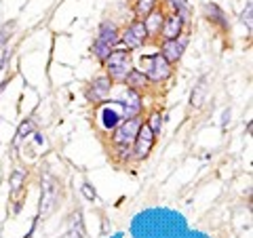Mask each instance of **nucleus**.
<instances>
[{"instance_id": "21", "label": "nucleus", "mask_w": 253, "mask_h": 238, "mask_svg": "<svg viewBox=\"0 0 253 238\" xmlns=\"http://www.w3.org/2000/svg\"><path fill=\"white\" fill-rule=\"evenodd\" d=\"M34 129H36V122L32 120V118H28V120H26V122H23V124L19 126V131H17V137H15V146H17L19 141H23V139H26L28 135H30L32 131H34Z\"/></svg>"}, {"instance_id": "16", "label": "nucleus", "mask_w": 253, "mask_h": 238, "mask_svg": "<svg viewBox=\"0 0 253 238\" xmlns=\"http://www.w3.org/2000/svg\"><path fill=\"white\" fill-rule=\"evenodd\" d=\"M70 238H84V226H83V213L76 211L70 217Z\"/></svg>"}, {"instance_id": "10", "label": "nucleus", "mask_w": 253, "mask_h": 238, "mask_svg": "<svg viewBox=\"0 0 253 238\" xmlns=\"http://www.w3.org/2000/svg\"><path fill=\"white\" fill-rule=\"evenodd\" d=\"M112 84H114V80L108 74L95 78L89 86V91H86V97H89V101H104L110 95V91H112Z\"/></svg>"}, {"instance_id": "12", "label": "nucleus", "mask_w": 253, "mask_h": 238, "mask_svg": "<svg viewBox=\"0 0 253 238\" xmlns=\"http://www.w3.org/2000/svg\"><path fill=\"white\" fill-rule=\"evenodd\" d=\"M125 86H129V89H133V91H141V89H146V86H148V76L144 74V72H141V70H135V68H133L131 70V72L129 74H126V78H125Z\"/></svg>"}, {"instance_id": "23", "label": "nucleus", "mask_w": 253, "mask_h": 238, "mask_svg": "<svg viewBox=\"0 0 253 238\" xmlns=\"http://www.w3.org/2000/svg\"><path fill=\"white\" fill-rule=\"evenodd\" d=\"M251 11H253V6H251V2L247 4V9L243 11V15H241V19H243V23H247V30L251 32V28H253V23H251Z\"/></svg>"}, {"instance_id": "11", "label": "nucleus", "mask_w": 253, "mask_h": 238, "mask_svg": "<svg viewBox=\"0 0 253 238\" xmlns=\"http://www.w3.org/2000/svg\"><path fill=\"white\" fill-rule=\"evenodd\" d=\"M97 40L108 44V46H112V49L118 42H121V32H118L114 21H104V23H101L99 32H97Z\"/></svg>"}, {"instance_id": "9", "label": "nucleus", "mask_w": 253, "mask_h": 238, "mask_svg": "<svg viewBox=\"0 0 253 238\" xmlns=\"http://www.w3.org/2000/svg\"><path fill=\"white\" fill-rule=\"evenodd\" d=\"M184 34V19L179 17V15L173 11L169 15H165L163 19V28H161V36L165 40H175L177 36Z\"/></svg>"}, {"instance_id": "15", "label": "nucleus", "mask_w": 253, "mask_h": 238, "mask_svg": "<svg viewBox=\"0 0 253 238\" xmlns=\"http://www.w3.org/2000/svg\"><path fill=\"white\" fill-rule=\"evenodd\" d=\"M9 186H11V198L15 200V198L21 194L23 186H26V171H21V169L13 171V175H11V179H9Z\"/></svg>"}, {"instance_id": "4", "label": "nucleus", "mask_w": 253, "mask_h": 238, "mask_svg": "<svg viewBox=\"0 0 253 238\" xmlns=\"http://www.w3.org/2000/svg\"><path fill=\"white\" fill-rule=\"evenodd\" d=\"M139 124L141 120L135 116V118H125L114 129V135H112V141L116 146H133V141L137 137V131H139Z\"/></svg>"}, {"instance_id": "19", "label": "nucleus", "mask_w": 253, "mask_h": 238, "mask_svg": "<svg viewBox=\"0 0 253 238\" xmlns=\"http://www.w3.org/2000/svg\"><path fill=\"white\" fill-rule=\"evenodd\" d=\"M91 53L97 57L101 63H104L106 59H108V55L112 53V46H108V44H104V42H99V40H95L93 42V46H91Z\"/></svg>"}, {"instance_id": "2", "label": "nucleus", "mask_w": 253, "mask_h": 238, "mask_svg": "<svg viewBox=\"0 0 253 238\" xmlns=\"http://www.w3.org/2000/svg\"><path fill=\"white\" fill-rule=\"evenodd\" d=\"M141 72H144V70H141ZM171 72H173L171 63L165 59L161 53H154L152 57L146 59V72L144 74L148 76L150 82H165L171 76Z\"/></svg>"}, {"instance_id": "1", "label": "nucleus", "mask_w": 253, "mask_h": 238, "mask_svg": "<svg viewBox=\"0 0 253 238\" xmlns=\"http://www.w3.org/2000/svg\"><path fill=\"white\" fill-rule=\"evenodd\" d=\"M106 72L112 80H125L126 74L133 70V61H131V53L126 49H112V53L108 55V59L104 61Z\"/></svg>"}, {"instance_id": "22", "label": "nucleus", "mask_w": 253, "mask_h": 238, "mask_svg": "<svg viewBox=\"0 0 253 238\" xmlns=\"http://www.w3.org/2000/svg\"><path fill=\"white\" fill-rule=\"evenodd\" d=\"M169 2L173 6V11H175L179 17L186 21L188 19V2H186V0H169Z\"/></svg>"}, {"instance_id": "20", "label": "nucleus", "mask_w": 253, "mask_h": 238, "mask_svg": "<svg viewBox=\"0 0 253 238\" xmlns=\"http://www.w3.org/2000/svg\"><path fill=\"white\" fill-rule=\"evenodd\" d=\"M146 124H148V129L152 131L154 135H161V131H163V114L161 112H152Z\"/></svg>"}, {"instance_id": "24", "label": "nucleus", "mask_w": 253, "mask_h": 238, "mask_svg": "<svg viewBox=\"0 0 253 238\" xmlns=\"http://www.w3.org/2000/svg\"><path fill=\"white\" fill-rule=\"evenodd\" d=\"M81 190H83L84 198H89V200H95V190H91V186H89V184H84Z\"/></svg>"}, {"instance_id": "7", "label": "nucleus", "mask_w": 253, "mask_h": 238, "mask_svg": "<svg viewBox=\"0 0 253 238\" xmlns=\"http://www.w3.org/2000/svg\"><path fill=\"white\" fill-rule=\"evenodd\" d=\"M118 104L123 106V118H135L141 112V97H139V93L129 89V86H125V89H123V95L118 97Z\"/></svg>"}, {"instance_id": "5", "label": "nucleus", "mask_w": 253, "mask_h": 238, "mask_svg": "<svg viewBox=\"0 0 253 238\" xmlns=\"http://www.w3.org/2000/svg\"><path fill=\"white\" fill-rule=\"evenodd\" d=\"M154 139H156V135L148 129V124L146 122H141L139 124V131H137V137L135 141H133V156L137 158V160H146V158L150 156V152H152V148H154Z\"/></svg>"}, {"instance_id": "3", "label": "nucleus", "mask_w": 253, "mask_h": 238, "mask_svg": "<svg viewBox=\"0 0 253 238\" xmlns=\"http://www.w3.org/2000/svg\"><path fill=\"white\" fill-rule=\"evenodd\" d=\"M146 40H148V32H146V26H144V21L141 19L131 21V26L126 28L125 32H121V42L125 44L126 51L141 49Z\"/></svg>"}, {"instance_id": "18", "label": "nucleus", "mask_w": 253, "mask_h": 238, "mask_svg": "<svg viewBox=\"0 0 253 238\" xmlns=\"http://www.w3.org/2000/svg\"><path fill=\"white\" fill-rule=\"evenodd\" d=\"M205 97H207V80H203L196 84V89L192 91V97H190V106L192 108H201L203 106V101H205Z\"/></svg>"}, {"instance_id": "13", "label": "nucleus", "mask_w": 253, "mask_h": 238, "mask_svg": "<svg viewBox=\"0 0 253 238\" xmlns=\"http://www.w3.org/2000/svg\"><path fill=\"white\" fill-rule=\"evenodd\" d=\"M203 11H205V17H207L209 21H213V23H217L221 30H228V28H230V23H228L224 11H221L217 4H205Z\"/></svg>"}, {"instance_id": "6", "label": "nucleus", "mask_w": 253, "mask_h": 238, "mask_svg": "<svg viewBox=\"0 0 253 238\" xmlns=\"http://www.w3.org/2000/svg\"><path fill=\"white\" fill-rule=\"evenodd\" d=\"M59 196V184L53 175H44L42 179V190H41V213L42 215H49L51 209L55 207Z\"/></svg>"}, {"instance_id": "17", "label": "nucleus", "mask_w": 253, "mask_h": 238, "mask_svg": "<svg viewBox=\"0 0 253 238\" xmlns=\"http://www.w3.org/2000/svg\"><path fill=\"white\" fill-rule=\"evenodd\" d=\"M156 2L158 0H135V17L144 21L156 9Z\"/></svg>"}, {"instance_id": "8", "label": "nucleus", "mask_w": 253, "mask_h": 238, "mask_svg": "<svg viewBox=\"0 0 253 238\" xmlns=\"http://www.w3.org/2000/svg\"><path fill=\"white\" fill-rule=\"evenodd\" d=\"M186 44H188L186 34L177 36L175 40H165L163 46H161V55L173 66V63H177L181 59V55H184V51H186Z\"/></svg>"}, {"instance_id": "14", "label": "nucleus", "mask_w": 253, "mask_h": 238, "mask_svg": "<svg viewBox=\"0 0 253 238\" xmlns=\"http://www.w3.org/2000/svg\"><path fill=\"white\" fill-rule=\"evenodd\" d=\"M163 19H165V15H163V11H158V9H154V11L144 19V26H146L148 36H158V34H161Z\"/></svg>"}]
</instances>
